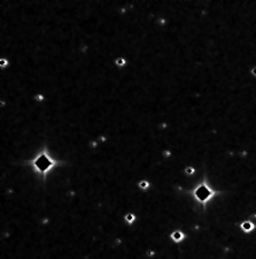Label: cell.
I'll use <instances>...</instances> for the list:
<instances>
[{
  "label": "cell",
  "mask_w": 256,
  "mask_h": 259,
  "mask_svg": "<svg viewBox=\"0 0 256 259\" xmlns=\"http://www.w3.org/2000/svg\"><path fill=\"white\" fill-rule=\"evenodd\" d=\"M253 73H254V74H256V69H254V70H253Z\"/></svg>",
  "instance_id": "obj_3"
},
{
  "label": "cell",
  "mask_w": 256,
  "mask_h": 259,
  "mask_svg": "<svg viewBox=\"0 0 256 259\" xmlns=\"http://www.w3.org/2000/svg\"><path fill=\"white\" fill-rule=\"evenodd\" d=\"M51 165V163L47 160V158H44V157H41L38 159V161H37V166H38V168L41 169V171H44V169H46L48 166Z\"/></svg>",
  "instance_id": "obj_1"
},
{
  "label": "cell",
  "mask_w": 256,
  "mask_h": 259,
  "mask_svg": "<svg viewBox=\"0 0 256 259\" xmlns=\"http://www.w3.org/2000/svg\"><path fill=\"white\" fill-rule=\"evenodd\" d=\"M140 187H141L143 189H145V188H147V187H148V183H147V182H145V181H143V182H140Z\"/></svg>",
  "instance_id": "obj_2"
}]
</instances>
